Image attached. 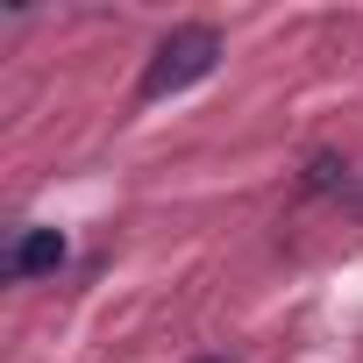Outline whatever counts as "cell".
Masks as SVG:
<instances>
[{
	"instance_id": "1",
	"label": "cell",
	"mask_w": 363,
	"mask_h": 363,
	"mask_svg": "<svg viewBox=\"0 0 363 363\" xmlns=\"http://www.w3.org/2000/svg\"><path fill=\"white\" fill-rule=\"evenodd\" d=\"M221 65V29H207V22H186V29H171L164 43H157V57H150V72H143V100H171V93H186V86H200L207 72Z\"/></svg>"
},
{
	"instance_id": "2",
	"label": "cell",
	"mask_w": 363,
	"mask_h": 363,
	"mask_svg": "<svg viewBox=\"0 0 363 363\" xmlns=\"http://www.w3.org/2000/svg\"><path fill=\"white\" fill-rule=\"evenodd\" d=\"M65 264V235L57 228H22L15 242H8V278H43V271H57Z\"/></svg>"
},
{
	"instance_id": "3",
	"label": "cell",
	"mask_w": 363,
	"mask_h": 363,
	"mask_svg": "<svg viewBox=\"0 0 363 363\" xmlns=\"http://www.w3.org/2000/svg\"><path fill=\"white\" fill-rule=\"evenodd\" d=\"M200 363H221V356H200Z\"/></svg>"
}]
</instances>
